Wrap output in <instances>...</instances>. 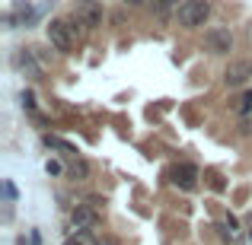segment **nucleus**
Instances as JSON below:
<instances>
[{
	"label": "nucleus",
	"mask_w": 252,
	"mask_h": 245,
	"mask_svg": "<svg viewBox=\"0 0 252 245\" xmlns=\"http://www.w3.org/2000/svg\"><path fill=\"white\" fill-rule=\"evenodd\" d=\"M208 16H211V3H208V0H185V3L179 6V23H182L185 29H198V26H204Z\"/></svg>",
	"instance_id": "1"
},
{
	"label": "nucleus",
	"mask_w": 252,
	"mask_h": 245,
	"mask_svg": "<svg viewBox=\"0 0 252 245\" xmlns=\"http://www.w3.org/2000/svg\"><path fill=\"white\" fill-rule=\"evenodd\" d=\"M48 42L55 45V51L70 54V48H74V26H67L64 19H51L48 23Z\"/></svg>",
	"instance_id": "2"
},
{
	"label": "nucleus",
	"mask_w": 252,
	"mask_h": 245,
	"mask_svg": "<svg viewBox=\"0 0 252 245\" xmlns=\"http://www.w3.org/2000/svg\"><path fill=\"white\" fill-rule=\"evenodd\" d=\"M74 19L83 29H96V26H102V6L96 0H80L77 10H74Z\"/></svg>",
	"instance_id": "3"
},
{
	"label": "nucleus",
	"mask_w": 252,
	"mask_h": 245,
	"mask_svg": "<svg viewBox=\"0 0 252 245\" xmlns=\"http://www.w3.org/2000/svg\"><path fill=\"white\" fill-rule=\"evenodd\" d=\"M204 42H208V48L214 51V54H230V48H233V35H230V29H223V26L208 29L204 32Z\"/></svg>",
	"instance_id": "4"
},
{
	"label": "nucleus",
	"mask_w": 252,
	"mask_h": 245,
	"mask_svg": "<svg viewBox=\"0 0 252 245\" xmlns=\"http://www.w3.org/2000/svg\"><path fill=\"white\" fill-rule=\"evenodd\" d=\"M96 223H99V214L93 207H86V204H77L74 214H70V226H74L77 233H90Z\"/></svg>",
	"instance_id": "5"
},
{
	"label": "nucleus",
	"mask_w": 252,
	"mask_h": 245,
	"mask_svg": "<svg viewBox=\"0 0 252 245\" xmlns=\"http://www.w3.org/2000/svg\"><path fill=\"white\" fill-rule=\"evenodd\" d=\"M252 77V61H246V57H243V61H230V67L223 70V83L227 86H243Z\"/></svg>",
	"instance_id": "6"
},
{
	"label": "nucleus",
	"mask_w": 252,
	"mask_h": 245,
	"mask_svg": "<svg viewBox=\"0 0 252 245\" xmlns=\"http://www.w3.org/2000/svg\"><path fill=\"white\" fill-rule=\"evenodd\" d=\"M172 175V185H176V188H182V191H191L198 185V169L191 163H182V165H176V169L169 172Z\"/></svg>",
	"instance_id": "7"
},
{
	"label": "nucleus",
	"mask_w": 252,
	"mask_h": 245,
	"mask_svg": "<svg viewBox=\"0 0 252 245\" xmlns=\"http://www.w3.org/2000/svg\"><path fill=\"white\" fill-rule=\"evenodd\" d=\"M150 6H154V13H160V16H166V13L172 10V6L179 3V0H147Z\"/></svg>",
	"instance_id": "8"
},
{
	"label": "nucleus",
	"mask_w": 252,
	"mask_h": 245,
	"mask_svg": "<svg viewBox=\"0 0 252 245\" xmlns=\"http://www.w3.org/2000/svg\"><path fill=\"white\" fill-rule=\"evenodd\" d=\"M64 245H99V242L93 239L90 233H74V236H70V239L64 242Z\"/></svg>",
	"instance_id": "9"
},
{
	"label": "nucleus",
	"mask_w": 252,
	"mask_h": 245,
	"mask_svg": "<svg viewBox=\"0 0 252 245\" xmlns=\"http://www.w3.org/2000/svg\"><path fill=\"white\" fill-rule=\"evenodd\" d=\"M236 111H240V115H249V111H252V92H243V99H240V105H236Z\"/></svg>",
	"instance_id": "10"
},
{
	"label": "nucleus",
	"mask_w": 252,
	"mask_h": 245,
	"mask_svg": "<svg viewBox=\"0 0 252 245\" xmlns=\"http://www.w3.org/2000/svg\"><path fill=\"white\" fill-rule=\"evenodd\" d=\"M45 169H48V175H61V163H55V160H48Z\"/></svg>",
	"instance_id": "11"
},
{
	"label": "nucleus",
	"mask_w": 252,
	"mask_h": 245,
	"mask_svg": "<svg viewBox=\"0 0 252 245\" xmlns=\"http://www.w3.org/2000/svg\"><path fill=\"white\" fill-rule=\"evenodd\" d=\"M3 191H6L10 201H16V185H13V182H3Z\"/></svg>",
	"instance_id": "12"
},
{
	"label": "nucleus",
	"mask_w": 252,
	"mask_h": 245,
	"mask_svg": "<svg viewBox=\"0 0 252 245\" xmlns=\"http://www.w3.org/2000/svg\"><path fill=\"white\" fill-rule=\"evenodd\" d=\"M23 102H26V109H35V96H32V92H29V89H26V92H23Z\"/></svg>",
	"instance_id": "13"
},
{
	"label": "nucleus",
	"mask_w": 252,
	"mask_h": 245,
	"mask_svg": "<svg viewBox=\"0 0 252 245\" xmlns=\"http://www.w3.org/2000/svg\"><path fill=\"white\" fill-rule=\"evenodd\" d=\"M122 3H128V6H141V3H147V0H122Z\"/></svg>",
	"instance_id": "14"
}]
</instances>
